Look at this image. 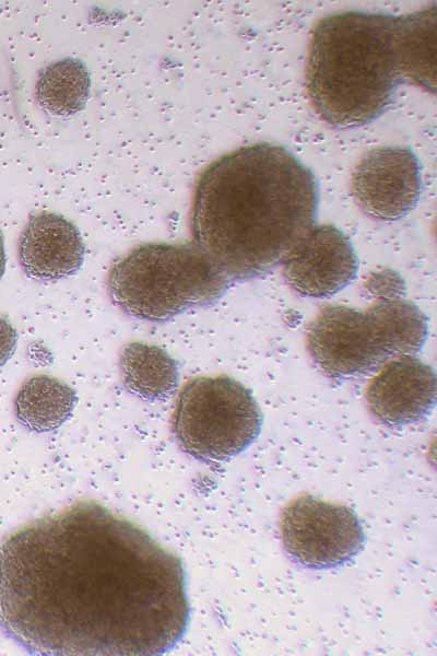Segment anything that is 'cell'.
<instances>
[{"mask_svg":"<svg viewBox=\"0 0 437 656\" xmlns=\"http://www.w3.org/2000/svg\"><path fill=\"white\" fill-rule=\"evenodd\" d=\"M358 207L378 221L405 216L421 194L420 163L408 148L379 147L364 154L352 175Z\"/></svg>","mask_w":437,"mask_h":656,"instance_id":"cell-8","label":"cell"},{"mask_svg":"<svg viewBox=\"0 0 437 656\" xmlns=\"http://www.w3.org/2000/svg\"><path fill=\"white\" fill-rule=\"evenodd\" d=\"M229 283L193 243L141 245L118 260L108 277L116 306L156 323L215 303Z\"/></svg>","mask_w":437,"mask_h":656,"instance_id":"cell-5","label":"cell"},{"mask_svg":"<svg viewBox=\"0 0 437 656\" xmlns=\"http://www.w3.org/2000/svg\"><path fill=\"white\" fill-rule=\"evenodd\" d=\"M5 262H7V257H5V249H4V242H3V235L0 231V280L4 273L5 270Z\"/></svg>","mask_w":437,"mask_h":656,"instance_id":"cell-16","label":"cell"},{"mask_svg":"<svg viewBox=\"0 0 437 656\" xmlns=\"http://www.w3.org/2000/svg\"><path fill=\"white\" fill-rule=\"evenodd\" d=\"M189 618L181 560L96 502L44 516L0 546V628L29 654L162 655Z\"/></svg>","mask_w":437,"mask_h":656,"instance_id":"cell-1","label":"cell"},{"mask_svg":"<svg viewBox=\"0 0 437 656\" xmlns=\"http://www.w3.org/2000/svg\"><path fill=\"white\" fill-rule=\"evenodd\" d=\"M312 172L280 145L241 147L211 163L193 196V244L228 278L246 281L283 262L316 220Z\"/></svg>","mask_w":437,"mask_h":656,"instance_id":"cell-2","label":"cell"},{"mask_svg":"<svg viewBox=\"0 0 437 656\" xmlns=\"http://www.w3.org/2000/svg\"><path fill=\"white\" fill-rule=\"evenodd\" d=\"M435 7L406 15L349 11L315 26L307 90L319 116L335 128L379 117L409 81L434 91Z\"/></svg>","mask_w":437,"mask_h":656,"instance_id":"cell-3","label":"cell"},{"mask_svg":"<svg viewBox=\"0 0 437 656\" xmlns=\"http://www.w3.org/2000/svg\"><path fill=\"white\" fill-rule=\"evenodd\" d=\"M282 273L299 295L329 297L355 278L358 261L350 239L335 226H311L284 258Z\"/></svg>","mask_w":437,"mask_h":656,"instance_id":"cell-9","label":"cell"},{"mask_svg":"<svg viewBox=\"0 0 437 656\" xmlns=\"http://www.w3.org/2000/svg\"><path fill=\"white\" fill-rule=\"evenodd\" d=\"M281 534L291 559L314 570L347 563L365 542L363 526L352 508L312 495H302L283 509Z\"/></svg>","mask_w":437,"mask_h":656,"instance_id":"cell-7","label":"cell"},{"mask_svg":"<svg viewBox=\"0 0 437 656\" xmlns=\"http://www.w3.org/2000/svg\"><path fill=\"white\" fill-rule=\"evenodd\" d=\"M261 425L262 413L251 391L226 375L186 383L173 418L180 447L203 462L237 456L257 440Z\"/></svg>","mask_w":437,"mask_h":656,"instance_id":"cell-6","label":"cell"},{"mask_svg":"<svg viewBox=\"0 0 437 656\" xmlns=\"http://www.w3.org/2000/svg\"><path fill=\"white\" fill-rule=\"evenodd\" d=\"M17 333L13 326L0 316V367H2L15 351Z\"/></svg>","mask_w":437,"mask_h":656,"instance_id":"cell-15","label":"cell"},{"mask_svg":"<svg viewBox=\"0 0 437 656\" xmlns=\"http://www.w3.org/2000/svg\"><path fill=\"white\" fill-rule=\"evenodd\" d=\"M78 227L60 214L40 212L26 223L19 241V259L27 277L58 280L73 276L84 260Z\"/></svg>","mask_w":437,"mask_h":656,"instance_id":"cell-11","label":"cell"},{"mask_svg":"<svg viewBox=\"0 0 437 656\" xmlns=\"http://www.w3.org/2000/svg\"><path fill=\"white\" fill-rule=\"evenodd\" d=\"M91 77L82 61L64 58L45 67L35 86L39 106L55 116H71L88 99Z\"/></svg>","mask_w":437,"mask_h":656,"instance_id":"cell-14","label":"cell"},{"mask_svg":"<svg viewBox=\"0 0 437 656\" xmlns=\"http://www.w3.org/2000/svg\"><path fill=\"white\" fill-rule=\"evenodd\" d=\"M428 332L426 316L401 294L381 295L367 309L327 305L310 323L307 347L329 377L366 376L387 362L416 354Z\"/></svg>","mask_w":437,"mask_h":656,"instance_id":"cell-4","label":"cell"},{"mask_svg":"<svg viewBox=\"0 0 437 656\" xmlns=\"http://www.w3.org/2000/svg\"><path fill=\"white\" fill-rule=\"evenodd\" d=\"M119 366L126 389L143 400H167L177 389V363L156 345L142 342L125 345Z\"/></svg>","mask_w":437,"mask_h":656,"instance_id":"cell-12","label":"cell"},{"mask_svg":"<svg viewBox=\"0 0 437 656\" xmlns=\"http://www.w3.org/2000/svg\"><path fill=\"white\" fill-rule=\"evenodd\" d=\"M76 394L67 384L47 375L26 379L14 401L15 417L27 430L36 433L60 427L76 405Z\"/></svg>","mask_w":437,"mask_h":656,"instance_id":"cell-13","label":"cell"},{"mask_svg":"<svg viewBox=\"0 0 437 656\" xmlns=\"http://www.w3.org/2000/svg\"><path fill=\"white\" fill-rule=\"evenodd\" d=\"M366 400L370 413L387 426L420 422L436 403L435 372L413 355L393 359L370 380Z\"/></svg>","mask_w":437,"mask_h":656,"instance_id":"cell-10","label":"cell"}]
</instances>
